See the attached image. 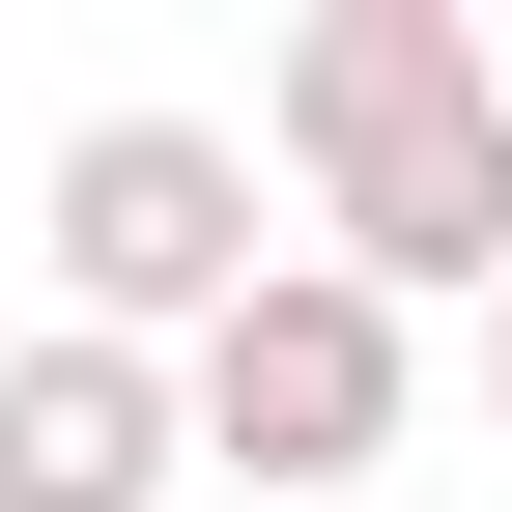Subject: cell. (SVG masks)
Instances as JSON below:
<instances>
[{"mask_svg": "<svg viewBox=\"0 0 512 512\" xmlns=\"http://www.w3.org/2000/svg\"><path fill=\"white\" fill-rule=\"evenodd\" d=\"M285 200L370 313H484L512 285V57L456 0H313L285 29Z\"/></svg>", "mask_w": 512, "mask_h": 512, "instance_id": "1", "label": "cell"}, {"mask_svg": "<svg viewBox=\"0 0 512 512\" xmlns=\"http://www.w3.org/2000/svg\"><path fill=\"white\" fill-rule=\"evenodd\" d=\"M171 427L228 456V512H370V456L427 427V313H370L342 256H256L171 342Z\"/></svg>", "mask_w": 512, "mask_h": 512, "instance_id": "2", "label": "cell"}, {"mask_svg": "<svg viewBox=\"0 0 512 512\" xmlns=\"http://www.w3.org/2000/svg\"><path fill=\"white\" fill-rule=\"evenodd\" d=\"M256 256L285 228H256V143L228 114H86V143H57V342H143L171 370Z\"/></svg>", "mask_w": 512, "mask_h": 512, "instance_id": "3", "label": "cell"}, {"mask_svg": "<svg viewBox=\"0 0 512 512\" xmlns=\"http://www.w3.org/2000/svg\"><path fill=\"white\" fill-rule=\"evenodd\" d=\"M171 484H200L171 370H143V342H57V313H29V342H0V512H171Z\"/></svg>", "mask_w": 512, "mask_h": 512, "instance_id": "4", "label": "cell"}, {"mask_svg": "<svg viewBox=\"0 0 512 512\" xmlns=\"http://www.w3.org/2000/svg\"><path fill=\"white\" fill-rule=\"evenodd\" d=\"M484 427H512V285H484Z\"/></svg>", "mask_w": 512, "mask_h": 512, "instance_id": "5", "label": "cell"}]
</instances>
